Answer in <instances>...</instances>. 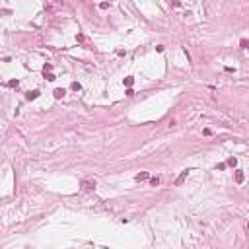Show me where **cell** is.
Segmentation results:
<instances>
[{
	"instance_id": "1",
	"label": "cell",
	"mask_w": 249,
	"mask_h": 249,
	"mask_svg": "<svg viewBox=\"0 0 249 249\" xmlns=\"http://www.w3.org/2000/svg\"><path fill=\"white\" fill-rule=\"evenodd\" d=\"M80 185H82V189H86V191H94V189H95V181H86L84 179Z\"/></svg>"
},
{
	"instance_id": "2",
	"label": "cell",
	"mask_w": 249,
	"mask_h": 249,
	"mask_svg": "<svg viewBox=\"0 0 249 249\" xmlns=\"http://www.w3.org/2000/svg\"><path fill=\"white\" fill-rule=\"evenodd\" d=\"M37 97H39V92H37V90L27 92V94H25V99H29V101H31V99H37Z\"/></svg>"
},
{
	"instance_id": "3",
	"label": "cell",
	"mask_w": 249,
	"mask_h": 249,
	"mask_svg": "<svg viewBox=\"0 0 249 249\" xmlns=\"http://www.w3.org/2000/svg\"><path fill=\"white\" fill-rule=\"evenodd\" d=\"M64 94H66V92H64V90H62V88H56V90H55V92H53V95H55V99H61V97H62V95H64Z\"/></svg>"
},
{
	"instance_id": "4",
	"label": "cell",
	"mask_w": 249,
	"mask_h": 249,
	"mask_svg": "<svg viewBox=\"0 0 249 249\" xmlns=\"http://www.w3.org/2000/svg\"><path fill=\"white\" fill-rule=\"evenodd\" d=\"M187 173H189V171H183V173L179 175V177H177V181H175V185H181V183H183V181L187 179Z\"/></svg>"
},
{
	"instance_id": "5",
	"label": "cell",
	"mask_w": 249,
	"mask_h": 249,
	"mask_svg": "<svg viewBox=\"0 0 249 249\" xmlns=\"http://www.w3.org/2000/svg\"><path fill=\"white\" fill-rule=\"evenodd\" d=\"M148 177H150V175L146 173V171H142V173H138V175H136V181H146Z\"/></svg>"
},
{
	"instance_id": "6",
	"label": "cell",
	"mask_w": 249,
	"mask_h": 249,
	"mask_svg": "<svg viewBox=\"0 0 249 249\" xmlns=\"http://www.w3.org/2000/svg\"><path fill=\"white\" fill-rule=\"evenodd\" d=\"M236 181H238V183H243V173H241V171H236Z\"/></svg>"
},
{
	"instance_id": "7",
	"label": "cell",
	"mask_w": 249,
	"mask_h": 249,
	"mask_svg": "<svg viewBox=\"0 0 249 249\" xmlns=\"http://www.w3.org/2000/svg\"><path fill=\"white\" fill-rule=\"evenodd\" d=\"M70 88H72L74 92H80V90H82V86H80L78 82H72V86H70Z\"/></svg>"
},
{
	"instance_id": "8",
	"label": "cell",
	"mask_w": 249,
	"mask_h": 249,
	"mask_svg": "<svg viewBox=\"0 0 249 249\" xmlns=\"http://www.w3.org/2000/svg\"><path fill=\"white\" fill-rule=\"evenodd\" d=\"M51 70H53V64H45V66H43V72H45V74L51 72Z\"/></svg>"
},
{
	"instance_id": "9",
	"label": "cell",
	"mask_w": 249,
	"mask_h": 249,
	"mask_svg": "<svg viewBox=\"0 0 249 249\" xmlns=\"http://www.w3.org/2000/svg\"><path fill=\"white\" fill-rule=\"evenodd\" d=\"M133 82H134V78H130V76L125 78V86H133Z\"/></svg>"
},
{
	"instance_id": "10",
	"label": "cell",
	"mask_w": 249,
	"mask_h": 249,
	"mask_svg": "<svg viewBox=\"0 0 249 249\" xmlns=\"http://www.w3.org/2000/svg\"><path fill=\"white\" fill-rule=\"evenodd\" d=\"M18 84H20L18 80H10V82H8V86H10V88H18Z\"/></svg>"
},
{
	"instance_id": "11",
	"label": "cell",
	"mask_w": 249,
	"mask_h": 249,
	"mask_svg": "<svg viewBox=\"0 0 249 249\" xmlns=\"http://www.w3.org/2000/svg\"><path fill=\"white\" fill-rule=\"evenodd\" d=\"M228 164H230V166H233V167H236V166H238V160H236V158H230V160H228Z\"/></svg>"
},
{
	"instance_id": "12",
	"label": "cell",
	"mask_w": 249,
	"mask_h": 249,
	"mask_svg": "<svg viewBox=\"0 0 249 249\" xmlns=\"http://www.w3.org/2000/svg\"><path fill=\"white\" fill-rule=\"evenodd\" d=\"M45 78H47L49 82H53V80H56V78H55V74H51V72H47V74H45Z\"/></svg>"
},
{
	"instance_id": "13",
	"label": "cell",
	"mask_w": 249,
	"mask_h": 249,
	"mask_svg": "<svg viewBox=\"0 0 249 249\" xmlns=\"http://www.w3.org/2000/svg\"><path fill=\"white\" fill-rule=\"evenodd\" d=\"M150 183H152L154 187H156V185H160V177H152V179H150Z\"/></svg>"
},
{
	"instance_id": "14",
	"label": "cell",
	"mask_w": 249,
	"mask_h": 249,
	"mask_svg": "<svg viewBox=\"0 0 249 249\" xmlns=\"http://www.w3.org/2000/svg\"><path fill=\"white\" fill-rule=\"evenodd\" d=\"M239 47H241V49H247V39H241V41H239Z\"/></svg>"
},
{
	"instance_id": "15",
	"label": "cell",
	"mask_w": 249,
	"mask_h": 249,
	"mask_svg": "<svg viewBox=\"0 0 249 249\" xmlns=\"http://www.w3.org/2000/svg\"><path fill=\"white\" fill-rule=\"evenodd\" d=\"M99 8H101V10H107V8H109V2H101Z\"/></svg>"
}]
</instances>
